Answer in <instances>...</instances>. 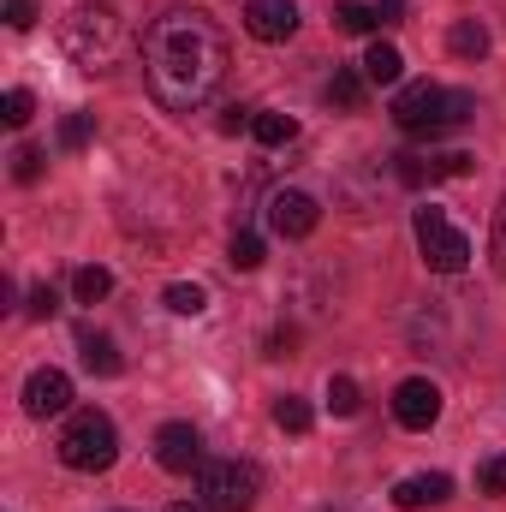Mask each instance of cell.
<instances>
[{
    "mask_svg": "<svg viewBox=\"0 0 506 512\" xmlns=\"http://www.w3.org/2000/svg\"><path fill=\"white\" fill-rule=\"evenodd\" d=\"M399 72H405V54H399L393 42H370V54H364V78H370V84H399Z\"/></svg>",
    "mask_w": 506,
    "mask_h": 512,
    "instance_id": "14",
    "label": "cell"
},
{
    "mask_svg": "<svg viewBox=\"0 0 506 512\" xmlns=\"http://www.w3.org/2000/svg\"><path fill=\"white\" fill-rule=\"evenodd\" d=\"M376 18L381 24H405V0H376Z\"/></svg>",
    "mask_w": 506,
    "mask_h": 512,
    "instance_id": "34",
    "label": "cell"
},
{
    "mask_svg": "<svg viewBox=\"0 0 506 512\" xmlns=\"http://www.w3.org/2000/svg\"><path fill=\"white\" fill-rule=\"evenodd\" d=\"M447 48H453L459 60H483V54H489V30H483L477 18H459V24L447 30Z\"/></svg>",
    "mask_w": 506,
    "mask_h": 512,
    "instance_id": "15",
    "label": "cell"
},
{
    "mask_svg": "<svg viewBox=\"0 0 506 512\" xmlns=\"http://www.w3.org/2000/svg\"><path fill=\"white\" fill-rule=\"evenodd\" d=\"M251 131H256V143H268V149H280V143H292V137H298V126H292L286 114H256Z\"/></svg>",
    "mask_w": 506,
    "mask_h": 512,
    "instance_id": "22",
    "label": "cell"
},
{
    "mask_svg": "<svg viewBox=\"0 0 506 512\" xmlns=\"http://www.w3.org/2000/svg\"><path fill=\"white\" fill-rule=\"evenodd\" d=\"M143 78L167 114H197L227 78V36L197 6H167L143 30Z\"/></svg>",
    "mask_w": 506,
    "mask_h": 512,
    "instance_id": "1",
    "label": "cell"
},
{
    "mask_svg": "<svg viewBox=\"0 0 506 512\" xmlns=\"http://www.w3.org/2000/svg\"><path fill=\"white\" fill-rule=\"evenodd\" d=\"M316 221H322L316 197H304V191H274V197H268V227H274L280 239H310Z\"/></svg>",
    "mask_w": 506,
    "mask_h": 512,
    "instance_id": "9",
    "label": "cell"
},
{
    "mask_svg": "<svg viewBox=\"0 0 506 512\" xmlns=\"http://www.w3.org/2000/svg\"><path fill=\"white\" fill-rule=\"evenodd\" d=\"M6 24L12 30H30L36 24V0H6Z\"/></svg>",
    "mask_w": 506,
    "mask_h": 512,
    "instance_id": "32",
    "label": "cell"
},
{
    "mask_svg": "<svg viewBox=\"0 0 506 512\" xmlns=\"http://www.w3.org/2000/svg\"><path fill=\"white\" fill-rule=\"evenodd\" d=\"M167 512H203V507H191V501H173V507H167Z\"/></svg>",
    "mask_w": 506,
    "mask_h": 512,
    "instance_id": "35",
    "label": "cell"
},
{
    "mask_svg": "<svg viewBox=\"0 0 506 512\" xmlns=\"http://www.w3.org/2000/svg\"><path fill=\"white\" fill-rule=\"evenodd\" d=\"M435 179V161H423V155H399V185H411V191H423Z\"/></svg>",
    "mask_w": 506,
    "mask_h": 512,
    "instance_id": "26",
    "label": "cell"
},
{
    "mask_svg": "<svg viewBox=\"0 0 506 512\" xmlns=\"http://www.w3.org/2000/svg\"><path fill=\"white\" fill-rule=\"evenodd\" d=\"M316 423V411L298 399V393H286V399H274V429H286V435H304Z\"/></svg>",
    "mask_w": 506,
    "mask_h": 512,
    "instance_id": "20",
    "label": "cell"
},
{
    "mask_svg": "<svg viewBox=\"0 0 506 512\" xmlns=\"http://www.w3.org/2000/svg\"><path fill=\"white\" fill-rule=\"evenodd\" d=\"M334 24H340L346 36H370V30H381L376 6H364V0H340V6H334Z\"/></svg>",
    "mask_w": 506,
    "mask_h": 512,
    "instance_id": "17",
    "label": "cell"
},
{
    "mask_svg": "<svg viewBox=\"0 0 506 512\" xmlns=\"http://www.w3.org/2000/svg\"><path fill=\"white\" fill-rule=\"evenodd\" d=\"M328 102H334V108H346V114H352V108H364V72L340 66V72H334V84H328Z\"/></svg>",
    "mask_w": 506,
    "mask_h": 512,
    "instance_id": "18",
    "label": "cell"
},
{
    "mask_svg": "<svg viewBox=\"0 0 506 512\" xmlns=\"http://www.w3.org/2000/svg\"><path fill=\"white\" fill-rule=\"evenodd\" d=\"M167 310H173V316H203V310H209V292H203L197 280H173V286H167Z\"/></svg>",
    "mask_w": 506,
    "mask_h": 512,
    "instance_id": "19",
    "label": "cell"
},
{
    "mask_svg": "<svg viewBox=\"0 0 506 512\" xmlns=\"http://www.w3.org/2000/svg\"><path fill=\"white\" fill-rule=\"evenodd\" d=\"M108 292H114V274H108L102 262H84V268L72 274V298H78V304H102Z\"/></svg>",
    "mask_w": 506,
    "mask_h": 512,
    "instance_id": "16",
    "label": "cell"
},
{
    "mask_svg": "<svg viewBox=\"0 0 506 512\" xmlns=\"http://www.w3.org/2000/svg\"><path fill=\"white\" fill-rule=\"evenodd\" d=\"M90 114H66V120H60V149H84V143H90Z\"/></svg>",
    "mask_w": 506,
    "mask_h": 512,
    "instance_id": "29",
    "label": "cell"
},
{
    "mask_svg": "<svg viewBox=\"0 0 506 512\" xmlns=\"http://www.w3.org/2000/svg\"><path fill=\"white\" fill-rule=\"evenodd\" d=\"M42 167H48V155H42L36 143H18V149H12V179H18V185H36Z\"/></svg>",
    "mask_w": 506,
    "mask_h": 512,
    "instance_id": "23",
    "label": "cell"
},
{
    "mask_svg": "<svg viewBox=\"0 0 506 512\" xmlns=\"http://www.w3.org/2000/svg\"><path fill=\"white\" fill-rule=\"evenodd\" d=\"M30 114H36V96H30V90H6L0 120H6V126H30Z\"/></svg>",
    "mask_w": 506,
    "mask_h": 512,
    "instance_id": "25",
    "label": "cell"
},
{
    "mask_svg": "<svg viewBox=\"0 0 506 512\" xmlns=\"http://www.w3.org/2000/svg\"><path fill=\"white\" fill-rule=\"evenodd\" d=\"M477 167V155H465V149H453V155H435V179H465Z\"/></svg>",
    "mask_w": 506,
    "mask_h": 512,
    "instance_id": "30",
    "label": "cell"
},
{
    "mask_svg": "<svg viewBox=\"0 0 506 512\" xmlns=\"http://www.w3.org/2000/svg\"><path fill=\"white\" fill-rule=\"evenodd\" d=\"M477 114V96L465 90H441V84H405L393 96V126L405 137H441V131H459L465 120Z\"/></svg>",
    "mask_w": 506,
    "mask_h": 512,
    "instance_id": "2",
    "label": "cell"
},
{
    "mask_svg": "<svg viewBox=\"0 0 506 512\" xmlns=\"http://www.w3.org/2000/svg\"><path fill=\"white\" fill-rule=\"evenodd\" d=\"M251 120H256V108H239V102H233V108L221 114V131H245Z\"/></svg>",
    "mask_w": 506,
    "mask_h": 512,
    "instance_id": "33",
    "label": "cell"
},
{
    "mask_svg": "<svg viewBox=\"0 0 506 512\" xmlns=\"http://www.w3.org/2000/svg\"><path fill=\"white\" fill-rule=\"evenodd\" d=\"M227 256H233V268H245V274H251L256 262H262V239L239 227V233H233V245H227Z\"/></svg>",
    "mask_w": 506,
    "mask_h": 512,
    "instance_id": "24",
    "label": "cell"
},
{
    "mask_svg": "<svg viewBox=\"0 0 506 512\" xmlns=\"http://www.w3.org/2000/svg\"><path fill=\"white\" fill-rule=\"evenodd\" d=\"M60 48L84 66V72H108L126 54V24L114 6H72L60 18Z\"/></svg>",
    "mask_w": 506,
    "mask_h": 512,
    "instance_id": "3",
    "label": "cell"
},
{
    "mask_svg": "<svg viewBox=\"0 0 506 512\" xmlns=\"http://www.w3.org/2000/svg\"><path fill=\"white\" fill-rule=\"evenodd\" d=\"M393 417H399V429H435V417H441V387L429 382V376H411V382L393 387Z\"/></svg>",
    "mask_w": 506,
    "mask_h": 512,
    "instance_id": "8",
    "label": "cell"
},
{
    "mask_svg": "<svg viewBox=\"0 0 506 512\" xmlns=\"http://www.w3.org/2000/svg\"><path fill=\"white\" fill-rule=\"evenodd\" d=\"M489 262H495V274H506V197L495 203V227H489Z\"/></svg>",
    "mask_w": 506,
    "mask_h": 512,
    "instance_id": "28",
    "label": "cell"
},
{
    "mask_svg": "<svg viewBox=\"0 0 506 512\" xmlns=\"http://www.w3.org/2000/svg\"><path fill=\"white\" fill-rule=\"evenodd\" d=\"M120 453V435H114V417L108 411H72L66 429H60V465L72 471H108Z\"/></svg>",
    "mask_w": 506,
    "mask_h": 512,
    "instance_id": "5",
    "label": "cell"
},
{
    "mask_svg": "<svg viewBox=\"0 0 506 512\" xmlns=\"http://www.w3.org/2000/svg\"><path fill=\"white\" fill-rule=\"evenodd\" d=\"M358 405H364V393L352 376H328V411L334 417H358Z\"/></svg>",
    "mask_w": 506,
    "mask_h": 512,
    "instance_id": "21",
    "label": "cell"
},
{
    "mask_svg": "<svg viewBox=\"0 0 506 512\" xmlns=\"http://www.w3.org/2000/svg\"><path fill=\"white\" fill-rule=\"evenodd\" d=\"M477 489H483V495H506V453H495V459L477 465Z\"/></svg>",
    "mask_w": 506,
    "mask_h": 512,
    "instance_id": "27",
    "label": "cell"
},
{
    "mask_svg": "<svg viewBox=\"0 0 506 512\" xmlns=\"http://www.w3.org/2000/svg\"><path fill=\"white\" fill-rule=\"evenodd\" d=\"M78 352H84V370L90 376H120V352L108 334H78Z\"/></svg>",
    "mask_w": 506,
    "mask_h": 512,
    "instance_id": "13",
    "label": "cell"
},
{
    "mask_svg": "<svg viewBox=\"0 0 506 512\" xmlns=\"http://www.w3.org/2000/svg\"><path fill=\"white\" fill-rule=\"evenodd\" d=\"M245 30L256 42H286L298 30V6L292 0H245Z\"/></svg>",
    "mask_w": 506,
    "mask_h": 512,
    "instance_id": "11",
    "label": "cell"
},
{
    "mask_svg": "<svg viewBox=\"0 0 506 512\" xmlns=\"http://www.w3.org/2000/svg\"><path fill=\"white\" fill-rule=\"evenodd\" d=\"M447 495H453V477H447V471H429V477H405V483H393V507L399 512L441 507Z\"/></svg>",
    "mask_w": 506,
    "mask_h": 512,
    "instance_id": "12",
    "label": "cell"
},
{
    "mask_svg": "<svg viewBox=\"0 0 506 512\" xmlns=\"http://www.w3.org/2000/svg\"><path fill=\"white\" fill-rule=\"evenodd\" d=\"M24 411H30L36 423L72 411V376H66V370H36V376L24 382Z\"/></svg>",
    "mask_w": 506,
    "mask_h": 512,
    "instance_id": "10",
    "label": "cell"
},
{
    "mask_svg": "<svg viewBox=\"0 0 506 512\" xmlns=\"http://www.w3.org/2000/svg\"><path fill=\"white\" fill-rule=\"evenodd\" d=\"M256 477L251 459H203L197 471V507L203 512H256Z\"/></svg>",
    "mask_w": 506,
    "mask_h": 512,
    "instance_id": "4",
    "label": "cell"
},
{
    "mask_svg": "<svg viewBox=\"0 0 506 512\" xmlns=\"http://www.w3.org/2000/svg\"><path fill=\"white\" fill-rule=\"evenodd\" d=\"M54 310H60V292H54V286H36V292H30V316H36V322H48Z\"/></svg>",
    "mask_w": 506,
    "mask_h": 512,
    "instance_id": "31",
    "label": "cell"
},
{
    "mask_svg": "<svg viewBox=\"0 0 506 512\" xmlns=\"http://www.w3.org/2000/svg\"><path fill=\"white\" fill-rule=\"evenodd\" d=\"M155 465L185 477V471H203V435L191 423H161L155 429Z\"/></svg>",
    "mask_w": 506,
    "mask_h": 512,
    "instance_id": "7",
    "label": "cell"
},
{
    "mask_svg": "<svg viewBox=\"0 0 506 512\" xmlns=\"http://www.w3.org/2000/svg\"><path fill=\"white\" fill-rule=\"evenodd\" d=\"M411 233H417V251H423V262H429L435 274H459V268L471 262V239H465L441 209H417Z\"/></svg>",
    "mask_w": 506,
    "mask_h": 512,
    "instance_id": "6",
    "label": "cell"
}]
</instances>
